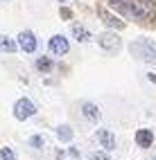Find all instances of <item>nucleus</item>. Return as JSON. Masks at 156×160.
I'll use <instances>...</instances> for the list:
<instances>
[{
	"mask_svg": "<svg viewBox=\"0 0 156 160\" xmlns=\"http://www.w3.org/2000/svg\"><path fill=\"white\" fill-rule=\"evenodd\" d=\"M36 113V106H34V102L32 99H27V97H20V99H16V104H14V117L16 120H29Z\"/></svg>",
	"mask_w": 156,
	"mask_h": 160,
	"instance_id": "3",
	"label": "nucleus"
},
{
	"mask_svg": "<svg viewBox=\"0 0 156 160\" xmlns=\"http://www.w3.org/2000/svg\"><path fill=\"white\" fill-rule=\"evenodd\" d=\"M95 138H97V142L102 144L104 151H113V149H116V133H113V131L100 129V131L95 133Z\"/></svg>",
	"mask_w": 156,
	"mask_h": 160,
	"instance_id": "7",
	"label": "nucleus"
},
{
	"mask_svg": "<svg viewBox=\"0 0 156 160\" xmlns=\"http://www.w3.org/2000/svg\"><path fill=\"white\" fill-rule=\"evenodd\" d=\"M81 115H84V120H88L91 124H97L102 120V111L93 102H84V104H81Z\"/></svg>",
	"mask_w": 156,
	"mask_h": 160,
	"instance_id": "8",
	"label": "nucleus"
},
{
	"mask_svg": "<svg viewBox=\"0 0 156 160\" xmlns=\"http://www.w3.org/2000/svg\"><path fill=\"white\" fill-rule=\"evenodd\" d=\"M70 34L75 36V41H79V43H86V41H91V32L86 27H81V25H70Z\"/></svg>",
	"mask_w": 156,
	"mask_h": 160,
	"instance_id": "10",
	"label": "nucleus"
},
{
	"mask_svg": "<svg viewBox=\"0 0 156 160\" xmlns=\"http://www.w3.org/2000/svg\"><path fill=\"white\" fill-rule=\"evenodd\" d=\"M27 144H29V149H36V151H41V149L45 147V140H43V135H32L27 140Z\"/></svg>",
	"mask_w": 156,
	"mask_h": 160,
	"instance_id": "14",
	"label": "nucleus"
},
{
	"mask_svg": "<svg viewBox=\"0 0 156 160\" xmlns=\"http://www.w3.org/2000/svg\"><path fill=\"white\" fill-rule=\"evenodd\" d=\"M147 79H149V81H154V83H156V74H152V72H149V74H147Z\"/></svg>",
	"mask_w": 156,
	"mask_h": 160,
	"instance_id": "19",
	"label": "nucleus"
},
{
	"mask_svg": "<svg viewBox=\"0 0 156 160\" xmlns=\"http://www.w3.org/2000/svg\"><path fill=\"white\" fill-rule=\"evenodd\" d=\"M102 20H104V25H109V27H113V29H122V27H124L122 20H118V16H113V14H109V12L102 14Z\"/></svg>",
	"mask_w": 156,
	"mask_h": 160,
	"instance_id": "12",
	"label": "nucleus"
},
{
	"mask_svg": "<svg viewBox=\"0 0 156 160\" xmlns=\"http://www.w3.org/2000/svg\"><path fill=\"white\" fill-rule=\"evenodd\" d=\"M88 160H111V158L107 151H93V153H88Z\"/></svg>",
	"mask_w": 156,
	"mask_h": 160,
	"instance_id": "17",
	"label": "nucleus"
},
{
	"mask_svg": "<svg viewBox=\"0 0 156 160\" xmlns=\"http://www.w3.org/2000/svg\"><path fill=\"white\" fill-rule=\"evenodd\" d=\"M68 50H70V43H68V38H66L64 34L50 36V41H48V52H50L52 57H66Z\"/></svg>",
	"mask_w": 156,
	"mask_h": 160,
	"instance_id": "2",
	"label": "nucleus"
},
{
	"mask_svg": "<svg viewBox=\"0 0 156 160\" xmlns=\"http://www.w3.org/2000/svg\"><path fill=\"white\" fill-rule=\"evenodd\" d=\"M129 50H131V54L136 57L138 61H145V63L156 66V45H154V41L138 38V41H133V43L129 45Z\"/></svg>",
	"mask_w": 156,
	"mask_h": 160,
	"instance_id": "1",
	"label": "nucleus"
},
{
	"mask_svg": "<svg viewBox=\"0 0 156 160\" xmlns=\"http://www.w3.org/2000/svg\"><path fill=\"white\" fill-rule=\"evenodd\" d=\"M152 160H156V156H154V158H152Z\"/></svg>",
	"mask_w": 156,
	"mask_h": 160,
	"instance_id": "21",
	"label": "nucleus"
},
{
	"mask_svg": "<svg viewBox=\"0 0 156 160\" xmlns=\"http://www.w3.org/2000/svg\"><path fill=\"white\" fill-rule=\"evenodd\" d=\"M97 43H100L102 50L111 52V54H116V52L122 48V41H120V36L116 34V32H102V34L97 36Z\"/></svg>",
	"mask_w": 156,
	"mask_h": 160,
	"instance_id": "4",
	"label": "nucleus"
},
{
	"mask_svg": "<svg viewBox=\"0 0 156 160\" xmlns=\"http://www.w3.org/2000/svg\"><path fill=\"white\" fill-rule=\"evenodd\" d=\"M0 160H16V153L9 147H3L0 149Z\"/></svg>",
	"mask_w": 156,
	"mask_h": 160,
	"instance_id": "16",
	"label": "nucleus"
},
{
	"mask_svg": "<svg viewBox=\"0 0 156 160\" xmlns=\"http://www.w3.org/2000/svg\"><path fill=\"white\" fill-rule=\"evenodd\" d=\"M136 144H138L140 149L152 147V144H154V133H152L149 129H138V131H136Z\"/></svg>",
	"mask_w": 156,
	"mask_h": 160,
	"instance_id": "9",
	"label": "nucleus"
},
{
	"mask_svg": "<svg viewBox=\"0 0 156 160\" xmlns=\"http://www.w3.org/2000/svg\"><path fill=\"white\" fill-rule=\"evenodd\" d=\"M120 9H122L124 14L138 18V20H145V18H147V7H145L140 0H127V2H124Z\"/></svg>",
	"mask_w": 156,
	"mask_h": 160,
	"instance_id": "5",
	"label": "nucleus"
},
{
	"mask_svg": "<svg viewBox=\"0 0 156 160\" xmlns=\"http://www.w3.org/2000/svg\"><path fill=\"white\" fill-rule=\"evenodd\" d=\"M0 52H16V41L12 36H0Z\"/></svg>",
	"mask_w": 156,
	"mask_h": 160,
	"instance_id": "13",
	"label": "nucleus"
},
{
	"mask_svg": "<svg viewBox=\"0 0 156 160\" xmlns=\"http://www.w3.org/2000/svg\"><path fill=\"white\" fill-rule=\"evenodd\" d=\"M59 2H68V0H59Z\"/></svg>",
	"mask_w": 156,
	"mask_h": 160,
	"instance_id": "20",
	"label": "nucleus"
},
{
	"mask_svg": "<svg viewBox=\"0 0 156 160\" xmlns=\"http://www.w3.org/2000/svg\"><path fill=\"white\" fill-rule=\"evenodd\" d=\"M50 66H52L50 57H39V59H36V68H39L41 72H48V70H50Z\"/></svg>",
	"mask_w": 156,
	"mask_h": 160,
	"instance_id": "15",
	"label": "nucleus"
},
{
	"mask_svg": "<svg viewBox=\"0 0 156 160\" xmlns=\"http://www.w3.org/2000/svg\"><path fill=\"white\" fill-rule=\"evenodd\" d=\"M55 133H57V138H59V142H64V144H68V142L72 140V135H75L68 124H61V126H57V129H55Z\"/></svg>",
	"mask_w": 156,
	"mask_h": 160,
	"instance_id": "11",
	"label": "nucleus"
},
{
	"mask_svg": "<svg viewBox=\"0 0 156 160\" xmlns=\"http://www.w3.org/2000/svg\"><path fill=\"white\" fill-rule=\"evenodd\" d=\"M109 2H113V5H118V7H122L124 2H127V0H109Z\"/></svg>",
	"mask_w": 156,
	"mask_h": 160,
	"instance_id": "18",
	"label": "nucleus"
},
{
	"mask_svg": "<svg viewBox=\"0 0 156 160\" xmlns=\"http://www.w3.org/2000/svg\"><path fill=\"white\" fill-rule=\"evenodd\" d=\"M18 45L23 48V52H27V54H34L36 48H39V41L34 36V32H29V29L20 32V34H18Z\"/></svg>",
	"mask_w": 156,
	"mask_h": 160,
	"instance_id": "6",
	"label": "nucleus"
}]
</instances>
